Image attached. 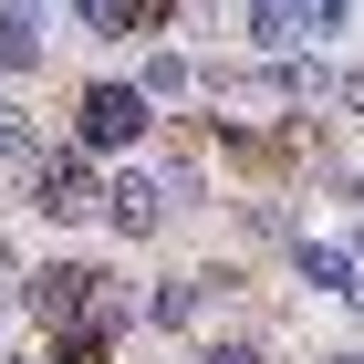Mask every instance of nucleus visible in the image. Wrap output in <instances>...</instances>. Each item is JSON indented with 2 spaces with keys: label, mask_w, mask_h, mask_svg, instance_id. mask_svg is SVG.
I'll list each match as a JSON object with an SVG mask.
<instances>
[{
  "label": "nucleus",
  "mask_w": 364,
  "mask_h": 364,
  "mask_svg": "<svg viewBox=\"0 0 364 364\" xmlns=\"http://www.w3.org/2000/svg\"><path fill=\"white\" fill-rule=\"evenodd\" d=\"M42 364H114L105 323H73V333H42Z\"/></svg>",
  "instance_id": "obj_10"
},
{
  "label": "nucleus",
  "mask_w": 364,
  "mask_h": 364,
  "mask_svg": "<svg viewBox=\"0 0 364 364\" xmlns=\"http://www.w3.org/2000/svg\"><path fill=\"white\" fill-rule=\"evenodd\" d=\"M136 94H146V105H188V94H198V63H188V53H146Z\"/></svg>",
  "instance_id": "obj_9"
},
{
  "label": "nucleus",
  "mask_w": 364,
  "mask_h": 364,
  "mask_svg": "<svg viewBox=\"0 0 364 364\" xmlns=\"http://www.w3.org/2000/svg\"><path fill=\"white\" fill-rule=\"evenodd\" d=\"M323 364H364V354H323Z\"/></svg>",
  "instance_id": "obj_18"
},
{
  "label": "nucleus",
  "mask_w": 364,
  "mask_h": 364,
  "mask_svg": "<svg viewBox=\"0 0 364 364\" xmlns=\"http://www.w3.org/2000/svg\"><path fill=\"white\" fill-rule=\"evenodd\" d=\"M42 53H53V42H42L31 21H0V84H31V73H42Z\"/></svg>",
  "instance_id": "obj_11"
},
{
  "label": "nucleus",
  "mask_w": 364,
  "mask_h": 364,
  "mask_svg": "<svg viewBox=\"0 0 364 364\" xmlns=\"http://www.w3.org/2000/svg\"><path fill=\"white\" fill-rule=\"evenodd\" d=\"M177 208H167V188L156 177H136V167H105V229L114 240H156Z\"/></svg>",
  "instance_id": "obj_5"
},
{
  "label": "nucleus",
  "mask_w": 364,
  "mask_h": 364,
  "mask_svg": "<svg viewBox=\"0 0 364 364\" xmlns=\"http://www.w3.org/2000/svg\"><path fill=\"white\" fill-rule=\"evenodd\" d=\"M146 125H156V105H146L136 84H114V73L73 94V146H84V156H114V146H136Z\"/></svg>",
  "instance_id": "obj_2"
},
{
  "label": "nucleus",
  "mask_w": 364,
  "mask_h": 364,
  "mask_svg": "<svg viewBox=\"0 0 364 364\" xmlns=\"http://www.w3.org/2000/svg\"><path fill=\"white\" fill-rule=\"evenodd\" d=\"M11 188H21V208H31V219H53V229L105 219V156H84L73 136H63V146H31V167L11 177Z\"/></svg>",
  "instance_id": "obj_1"
},
{
  "label": "nucleus",
  "mask_w": 364,
  "mask_h": 364,
  "mask_svg": "<svg viewBox=\"0 0 364 364\" xmlns=\"http://www.w3.org/2000/svg\"><path fill=\"white\" fill-rule=\"evenodd\" d=\"M291 250V271L312 281V291H333V302H354V250L343 240H281Z\"/></svg>",
  "instance_id": "obj_8"
},
{
  "label": "nucleus",
  "mask_w": 364,
  "mask_h": 364,
  "mask_svg": "<svg viewBox=\"0 0 364 364\" xmlns=\"http://www.w3.org/2000/svg\"><path fill=\"white\" fill-rule=\"evenodd\" d=\"M333 105H343V114H364V63H333Z\"/></svg>",
  "instance_id": "obj_15"
},
{
  "label": "nucleus",
  "mask_w": 364,
  "mask_h": 364,
  "mask_svg": "<svg viewBox=\"0 0 364 364\" xmlns=\"http://www.w3.org/2000/svg\"><path fill=\"white\" fill-rule=\"evenodd\" d=\"M188 364H271V343H250V333H219V343H198Z\"/></svg>",
  "instance_id": "obj_14"
},
{
  "label": "nucleus",
  "mask_w": 364,
  "mask_h": 364,
  "mask_svg": "<svg viewBox=\"0 0 364 364\" xmlns=\"http://www.w3.org/2000/svg\"><path fill=\"white\" fill-rule=\"evenodd\" d=\"M94 281H105L94 260H42V271H21L11 302H21L42 333H73V323H94Z\"/></svg>",
  "instance_id": "obj_3"
},
{
  "label": "nucleus",
  "mask_w": 364,
  "mask_h": 364,
  "mask_svg": "<svg viewBox=\"0 0 364 364\" xmlns=\"http://www.w3.org/2000/svg\"><path fill=\"white\" fill-rule=\"evenodd\" d=\"M0 94H11V84H0Z\"/></svg>",
  "instance_id": "obj_19"
},
{
  "label": "nucleus",
  "mask_w": 364,
  "mask_h": 364,
  "mask_svg": "<svg viewBox=\"0 0 364 364\" xmlns=\"http://www.w3.org/2000/svg\"><path fill=\"white\" fill-rule=\"evenodd\" d=\"M219 291H240V271H167L156 291H146V312H136V323H156V333H198Z\"/></svg>",
  "instance_id": "obj_4"
},
{
  "label": "nucleus",
  "mask_w": 364,
  "mask_h": 364,
  "mask_svg": "<svg viewBox=\"0 0 364 364\" xmlns=\"http://www.w3.org/2000/svg\"><path fill=\"white\" fill-rule=\"evenodd\" d=\"M343 250H354V260H364V229H354V240H343Z\"/></svg>",
  "instance_id": "obj_17"
},
{
  "label": "nucleus",
  "mask_w": 364,
  "mask_h": 364,
  "mask_svg": "<svg viewBox=\"0 0 364 364\" xmlns=\"http://www.w3.org/2000/svg\"><path fill=\"white\" fill-rule=\"evenodd\" d=\"M73 21H84V42H156V31H177V0H73Z\"/></svg>",
  "instance_id": "obj_6"
},
{
  "label": "nucleus",
  "mask_w": 364,
  "mask_h": 364,
  "mask_svg": "<svg viewBox=\"0 0 364 364\" xmlns=\"http://www.w3.org/2000/svg\"><path fill=\"white\" fill-rule=\"evenodd\" d=\"M0 21H31V31H42V21H53V0H0Z\"/></svg>",
  "instance_id": "obj_16"
},
{
  "label": "nucleus",
  "mask_w": 364,
  "mask_h": 364,
  "mask_svg": "<svg viewBox=\"0 0 364 364\" xmlns=\"http://www.w3.org/2000/svg\"><path fill=\"white\" fill-rule=\"evenodd\" d=\"M31 146H42V136H31V114L0 105V177H21V167H31Z\"/></svg>",
  "instance_id": "obj_12"
},
{
  "label": "nucleus",
  "mask_w": 364,
  "mask_h": 364,
  "mask_svg": "<svg viewBox=\"0 0 364 364\" xmlns=\"http://www.w3.org/2000/svg\"><path fill=\"white\" fill-rule=\"evenodd\" d=\"M240 42H250L260 63H281V53H312V42H302V0H240Z\"/></svg>",
  "instance_id": "obj_7"
},
{
  "label": "nucleus",
  "mask_w": 364,
  "mask_h": 364,
  "mask_svg": "<svg viewBox=\"0 0 364 364\" xmlns=\"http://www.w3.org/2000/svg\"><path fill=\"white\" fill-rule=\"evenodd\" d=\"M354 31V0H302V42H343Z\"/></svg>",
  "instance_id": "obj_13"
}]
</instances>
